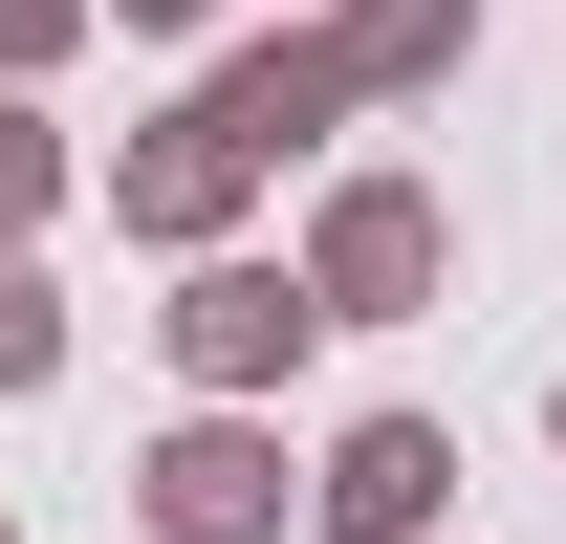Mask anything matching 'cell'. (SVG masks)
Here are the masks:
<instances>
[{
	"mask_svg": "<svg viewBox=\"0 0 566 544\" xmlns=\"http://www.w3.org/2000/svg\"><path fill=\"white\" fill-rule=\"evenodd\" d=\"M44 370H66V283L0 262V393H44Z\"/></svg>",
	"mask_w": 566,
	"mask_h": 544,
	"instance_id": "cell-9",
	"label": "cell"
},
{
	"mask_svg": "<svg viewBox=\"0 0 566 544\" xmlns=\"http://www.w3.org/2000/svg\"><path fill=\"white\" fill-rule=\"evenodd\" d=\"M175 370H197V414H262L305 348H327V305H305V262H175Z\"/></svg>",
	"mask_w": 566,
	"mask_h": 544,
	"instance_id": "cell-2",
	"label": "cell"
},
{
	"mask_svg": "<svg viewBox=\"0 0 566 544\" xmlns=\"http://www.w3.org/2000/svg\"><path fill=\"white\" fill-rule=\"evenodd\" d=\"M545 436H566V370H545Z\"/></svg>",
	"mask_w": 566,
	"mask_h": 544,
	"instance_id": "cell-12",
	"label": "cell"
},
{
	"mask_svg": "<svg viewBox=\"0 0 566 544\" xmlns=\"http://www.w3.org/2000/svg\"><path fill=\"white\" fill-rule=\"evenodd\" d=\"M436 501H458V436H436V414H349V436L305 458V523L327 544H436Z\"/></svg>",
	"mask_w": 566,
	"mask_h": 544,
	"instance_id": "cell-5",
	"label": "cell"
},
{
	"mask_svg": "<svg viewBox=\"0 0 566 544\" xmlns=\"http://www.w3.org/2000/svg\"><path fill=\"white\" fill-rule=\"evenodd\" d=\"M0 544H22V523H0Z\"/></svg>",
	"mask_w": 566,
	"mask_h": 544,
	"instance_id": "cell-13",
	"label": "cell"
},
{
	"mask_svg": "<svg viewBox=\"0 0 566 544\" xmlns=\"http://www.w3.org/2000/svg\"><path fill=\"white\" fill-rule=\"evenodd\" d=\"M87 22H109V0H0V87H44V66L87 44Z\"/></svg>",
	"mask_w": 566,
	"mask_h": 544,
	"instance_id": "cell-10",
	"label": "cell"
},
{
	"mask_svg": "<svg viewBox=\"0 0 566 544\" xmlns=\"http://www.w3.org/2000/svg\"><path fill=\"white\" fill-rule=\"evenodd\" d=\"M240 197H262V153L218 132L197 87H175V109L109 153V240H153V262H240Z\"/></svg>",
	"mask_w": 566,
	"mask_h": 544,
	"instance_id": "cell-3",
	"label": "cell"
},
{
	"mask_svg": "<svg viewBox=\"0 0 566 544\" xmlns=\"http://www.w3.org/2000/svg\"><path fill=\"white\" fill-rule=\"evenodd\" d=\"M197 109L262 153V175H283L305 132H349V66H327V22H283V44H240V66H197Z\"/></svg>",
	"mask_w": 566,
	"mask_h": 544,
	"instance_id": "cell-6",
	"label": "cell"
},
{
	"mask_svg": "<svg viewBox=\"0 0 566 544\" xmlns=\"http://www.w3.org/2000/svg\"><path fill=\"white\" fill-rule=\"evenodd\" d=\"M109 22H218V0H109Z\"/></svg>",
	"mask_w": 566,
	"mask_h": 544,
	"instance_id": "cell-11",
	"label": "cell"
},
{
	"mask_svg": "<svg viewBox=\"0 0 566 544\" xmlns=\"http://www.w3.org/2000/svg\"><path fill=\"white\" fill-rule=\"evenodd\" d=\"M436 283H458V218H436L415 175H327V218H305V305H327V327H415Z\"/></svg>",
	"mask_w": 566,
	"mask_h": 544,
	"instance_id": "cell-1",
	"label": "cell"
},
{
	"mask_svg": "<svg viewBox=\"0 0 566 544\" xmlns=\"http://www.w3.org/2000/svg\"><path fill=\"white\" fill-rule=\"evenodd\" d=\"M66 218V132H44V87H0V262Z\"/></svg>",
	"mask_w": 566,
	"mask_h": 544,
	"instance_id": "cell-8",
	"label": "cell"
},
{
	"mask_svg": "<svg viewBox=\"0 0 566 544\" xmlns=\"http://www.w3.org/2000/svg\"><path fill=\"white\" fill-rule=\"evenodd\" d=\"M327 66H349V109L370 87H458L480 66V0H327Z\"/></svg>",
	"mask_w": 566,
	"mask_h": 544,
	"instance_id": "cell-7",
	"label": "cell"
},
{
	"mask_svg": "<svg viewBox=\"0 0 566 544\" xmlns=\"http://www.w3.org/2000/svg\"><path fill=\"white\" fill-rule=\"evenodd\" d=\"M132 501H153V544H283L305 523V479H283L262 414H175V436L132 458Z\"/></svg>",
	"mask_w": 566,
	"mask_h": 544,
	"instance_id": "cell-4",
	"label": "cell"
}]
</instances>
